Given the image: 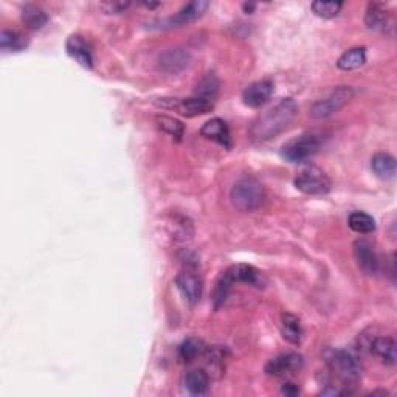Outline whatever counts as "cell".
Returning <instances> with one entry per match:
<instances>
[{"label": "cell", "instance_id": "4316f807", "mask_svg": "<svg viewBox=\"0 0 397 397\" xmlns=\"http://www.w3.org/2000/svg\"><path fill=\"white\" fill-rule=\"evenodd\" d=\"M27 47V39L23 34L14 29H2L0 33V49L3 51H22Z\"/></svg>", "mask_w": 397, "mask_h": 397}, {"label": "cell", "instance_id": "cb8c5ba5", "mask_svg": "<svg viewBox=\"0 0 397 397\" xmlns=\"http://www.w3.org/2000/svg\"><path fill=\"white\" fill-rule=\"evenodd\" d=\"M233 286H234V281H233V278H231L230 270H225L224 274L219 276L216 287L215 290H213V306H215L216 311L221 309L225 301H227L230 290Z\"/></svg>", "mask_w": 397, "mask_h": 397}, {"label": "cell", "instance_id": "d4e9b609", "mask_svg": "<svg viewBox=\"0 0 397 397\" xmlns=\"http://www.w3.org/2000/svg\"><path fill=\"white\" fill-rule=\"evenodd\" d=\"M206 351L205 345L197 339H188L179 346V360L182 363H191L197 357H200Z\"/></svg>", "mask_w": 397, "mask_h": 397}, {"label": "cell", "instance_id": "4fadbf2b", "mask_svg": "<svg viewBox=\"0 0 397 397\" xmlns=\"http://www.w3.org/2000/svg\"><path fill=\"white\" fill-rule=\"evenodd\" d=\"M210 3L205 2V0H195V2H189L185 7L180 8L177 13L169 17L167 21L168 27H182L187 25V23H191L194 21H197L200 16H202L206 10H208Z\"/></svg>", "mask_w": 397, "mask_h": 397}, {"label": "cell", "instance_id": "7a4b0ae2", "mask_svg": "<svg viewBox=\"0 0 397 397\" xmlns=\"http://www.w3.org/2000/svg\"><path fill=\"white\" fill-rule=\"evenodd\" d=\"M328 140V134L324 130H309L301 134L300 137L287 141L282 146L281 156L290 163H303L317 156L323 145Z\"/></svg>", "mask_w": 397, "mask_h": 397}, {"label": "cell", "instance_id": "e0dca14e", "mask_svg": "<svg viewBox=\"0 0 397 397\" xmlns=\"http://www.w3.org/2000/svg\"><path fill=\"white\" fill-rule=\"evenodd\" d=\"M230 274L231 278H233L234 284L241 282V284H247V286H253V287H263L264 286V276L263 272H259L256 267L248 264H238L230 267Z\"/></svg>", "mask_w": 397, "mask_h": 397}, {"label": "cell", "instance_id": "8992f818", "mask_svg": "<svg viewBox=\"0 0 397 397\" xmlns=\"http://www.w3.org/2000/svg\"><path fill=\"white\" fill-rule=\"evenodd\" d=\"M154 104L157 108L168 109V110H176L177 114H180L187 118H194L200 115H206L215 109V104L211 101H206L202 98H157Z\"/></svg>", "mask_w": 397, "mask_h": 397}, {"label": "cell", "instance_id": "44dd1931", "mask_svg": "<svg viewBox=\"0 0 397 397\" xmlns=\"http://www.w3.org/2000/svg\"><path fill=\"white\" fill-rule=\"evenodd\" d=\"M22 22L23 25H25L28 29H33V32H36V29L43 28L47 22H49V16L45 14V11L43 8H39L38 5H33V3H27L22 7Z\"/></svg>", "mask_w": 397, "mask_h": 397}, {"label": "cell", "instance_id": "6da1fadb", "mask_svg": "<svg viewBox=\"0 0 397 397\" xmlns=\"http://www.w3.org/2000/svg\"><path fill=\"white\" fill-rule=\"evenodd\" d=\"M296 114H298V106L295 99L282 98L280 103L265 110L252 123L248 130L250 139L253 141H267L278 137L295 120Z\"/></svg>", "mask_w": 397, "mask_h": 397}, {"label": "cell", "instance_id": "2e32d148", "mask_svg": "<svg viewBox=\"0 0 397 397\" xmlns=\"http://www.w3.org/2000/svg\"><path fill=\"white\" fill-rule=\"evenodd\" d=\"M371 352L387 366L397 363V343L393 337H376L371 343Z\"/></svg>", "mask_w": 397, "mask_h": 397}, {"label": "cell", "instance_id": "7402d4cb", "mask_svg": "<svg viewBox=\"0 0 397 397\" xmlns=\"http://www.w3.org/2000/svg\"><path fill=\"white\" fill-rule=\"evenodd\" d=\"M366 62V50L363 47H352V49L346 50L337 61V67L345 72H351V70H357L363 67Z\"/></svg>", "mask_w": 397, "mask_h": 397}, {"label": "cell", "instance_id": "d6986e66", "mask_svg": "<svg viewBox=\"0 0 397 397\" xmlns=\"http://www.w3.org/2000/svg\"><path fill=\"white\" fill-rule=\"evenodd\" d=\"M371 168L382 180H391L396 176V158L387 152H378L371 160Z\"/></svg>", "mask_w": 397, "mask_h": 397}, {"label": "cell", "instance_id": "5bb4252c", "mask_svg": "<svg viewBox=\"0 0 397 397\" xmlns=\"http://www.w3.org/2000/svg\"><path fill=\"white\" fill-rule=\"evenodd\" d=\"M65 50H67L69 56H72L76 62L82 65L84 69L93 67V56L91 51V47L86 43V39L81 34H72L69 36L67 43H65Z\"/></svg>", "mask_w": 397, "mask_h": 397}, {"label": "cell", "instance_id": "277c9868", "mask_svg": "<svg viewBox=\"0 0 397 397\" xmlns=\"http://www.w3.org/2000/svg\"><path fill=\"white\" fill-rule=\"evenodd\" d=\"M264 188L254 177H242L231 188L230 199L236 210L242 213L256 211L264 204Z\"/></svg>", "mask_w": 397, "mask_h": 397}, {"label": "cell", "instance_id": "1f68e13d", "mask_svg": "<svg viewBox=\"0 0 397 397\" xmlns=\"http://www.w3.org/2000/svg\"><path fill=\"white\" fill-rule=\"evenodd\" d=\"M282 393L286 394V396H296L300 393V389H298V387H296L295 383H286L282 387Z\"/></svg>", "mask_w": 397, "mask_h": 397}, {"label": "cell", "instance_id": "d6a6232c", "mask_svg": "<svg viewBox=\"0 0 397 397\" xmlns=\"http://www.w3.org/2000/svg\"><path fill=\"white\" fill-rule=\"evenodd\" d=\"M254 7H256V5H254V3H244V10H245L247 14L252 13V11L254 10Z\"/></svg>", "mask_w": 397, "mask_h": 397}, {"label": "cell", "instance_id": "f1b7e54d", "mask_svg": "<svg viewBox=\"0 0 397 397\" xmlns=\"http://www.w3.org/2000/svg\"><path fill=\"white\" fill-rule=\"evenodd\" d=\"M217 92H219V80L213 73H208L197 84V88H195V97L213 103V99L217 97Z\"/></svg>", "mask_w": 397, "mask_h": 397}, {"label": "cell", "instance_id": "ba28073f", "mask_svg": "<svg viewBox=\"0 0 397 397\" xmlns=\"http://www.w3.org/2000/svg\"><path fill=\"white\" fill-rule=\"evenodd\" d=\"M176 286L180 290L183 298L187 300L188 304L195 306L202 298L204 282L200 274L195 269V265L191 263H187L179 274L176 276Z\"/></svg>", "mask_w": 397, "mask_h": 397}, {"label": "cell", "instance_id": "83f0119b", "mask_svg": "<svg viewBox=\"0 0 397 397\" xmlns=\"http://www.w3.org/2000/svg\"><path fill=\"white\" fill-rule=\"evenodd\" d=\"M156 123L157 126L163 130L165 134L171 135V137L176 139V140H182L183 134H185V126H183V123L176 120L173 117H167V115H157L156 117Z\"/></svg>", "mask_w": 397, "mask_h": 397}, {"label": "cell", "instance_id": "9c48e42d", "mask_svg": "<svg viewBox=\"0 0 397 397\" xmlns=\"http://www.w3.org/2000/svg\"><path fill=\"white\" fill-rule=\"evenodd\" d=\"M303 365H304L303 355L296 354V352H287V354H281V355H278V357L269 360L264 371H265V374L272 377H284V376H290L301 371Z\"/></svg>", "mask_w": 397, "mask_h": 397}, {"label": "cell", "instance_id": "52a82bcc", "mask_svg": "<svg viewBox=\"0 0 397 397\" xmlns=\"http://www.w3.org/2000/svg\"><path fill=\"white\" fill-rule=\"evenodd\" d=\"M295 187L298 191L307 195H324L330 191L333 183L323 169L309 167L296 176Z\"/></svg>", "mask_w": 397, "mask_h": 397}, {"label": "cell", "instance_id": "5b68a950", "mask_svg": "<svg viewBox=\"0 0 397 397\" xmlns=\"http://www.w3.org/2000/svg\"><path fill=\"white\" fill-rule=\"evenodd\" d=\"M355 97V91L351 86H339L330 91L326 97L312 106L311 108V117L315 120H324L329 118L345 108V106L351 101Z\"/></svg>", "mask_w": 397, "mask_h": 397}, {"label": "cell", "instance_id": "8fae6325", "mask_svg": "<svg viewBox=\"0 0 397 397\" xmlns=\"http://www.w3.org/2000/svg\"><path fill=\"white\" fill-rule=\"evenodd\" d=\"M189 59L191 56L185 49H180V47L168 49L158 58V70L167 75H177L188 67Z\"/></svg>", "mask_w": 397, "mask_h": 397}, {"label": "cell", "instance_id": "f546056e", "mask_svg": "<svg viewBox=\"0 0 397 397\" xmlns=\"http://www.w3.org/2000/svg\"><path fill=\"white\" fill-rule=\"evenodd\" d=\"M343 8L341 2H313L312 3V11L318 17H323V19H333V17L339 16V13Z\"/></svg>", "mask_w": 397, "mask_h": 397}, {"label": "cell", "instance_id": "836d02e7", "mask_svg": "<svg viewBox=\"0 0 397 397\" xmlns=\"http://www.w3.org/2000/svg\"><path fill=\"white\" fill-rule=\"evenodd\" d=\"M146 8H156V7H160V3H143Z\"/></svg>", "mask_w": 397, "mask_h": 397}, {"label": "cell", "instance_id": "4dcf8cb0", "mask_svg": "<svg viewBox=\"0 0 397 397\" xmlns=\"http://www.w3.org/2000/svg\"><path fill=\"white\" fill-rule=\"evenodd\" d=\"M99 8L108 14H121L130 8V2H128V0H124V2L123 0H118V2H101Z\"/></svg>", "mask_w": 397, "mask_h": 397}, {"label": "cell", "instance_id": "ac0fdd59", "mask_svg": "<svg viewBox=\"0 0 397 397\" xmlns=\"http://www.w3.org/2000/svg\"><path fill=\"white\" fill-rule=\"evenodd\" d=\"M183 385L189 394L204 396L210 391V376L204 370H191L183 377Z\"/></svg>", "mask_w": 397, "mask_h": 397}, {"label": "cell", "instance_id": "484cf974", "mask_svg": "<svg viewBox=\"0 0 397 397\" xmlns=\"http://www.w3.org/2000/svg\"><path fill=\"white\" fill-rule=\"evenodd\" d=\"M349 228L359 234H370L372 231H376V221L372 216L366 215V213L355 211L348 219Z\"/></svg>", "mask_w": 397, "mask_h": 397}, {"label": "cell", "instance_id": "ffe728a7", "mask_svg": "<svg viewBox=\"0 0 397 397\" xmlns=\"http://www.w3.org/2000/svg\"><path fill=\"white\" fill-rule=\"evenodd\" d=\"M365 25L371 32H385L389 25V16L382 5L370 3L365 14Z\"/></svg>", "mask_w": 397, "mask_h": 397}, {"label": "cell", "instance_id": "7c38bea8", "mask_svg": "<svg viewBox=\"0 0 397 397\" xmlns=\"http://www.w3.org/2000/svg\"><path fill=\"white\" fill-rule=\"evenodd\" d=\"M354 256L359 269L366 275H376L378 272V258L368 241L359 239L354 244Z\"/></svg>", "mask_w": 397, "mask_h": 397}, {"label": "cell", "instance_id": "9a60e30c", "mask_svg": "<svg viewBox=\"0 0 397 397\" xmlns=\"http://www.w3.org/2000/svg\"><path fill=\"white\" fill-rule=\"evenodd\" d=\"M200 134H202V137L216 141V143L227 147V149L231 147L230 129L222 118H211L210 121H206L202 129H200Z\"/></svg>", "mask_w": 397, "mask_h": 397}, {"label": "cell", "instance_id": "603a6c76", "mask_svg": "<svg viewBox=\"0 0 397 397\" xmlns=\"http://www.w3.org/2000/svg\"><path fill=\"white\" fill-rule=\"evenodd\" d=\"M281 334H282V339L286 341L292 343V345H300L303 330H301V323L298 317L292 315V313H282Z\"/></svg>", "mask_w": 397, "mask_h": 397}, {"label": "cell", "instance_id": "3957f363", "mask_svg": "<svg viewBox=\"0 0 397 397\" xmlns=\"http://www.w3.org/2000/svg\"><path fill=\"white\" fill-rule=\"evenodd\" d=\"M328 366L333 374L340 381V387H343L346 394H352L355 385L360 382L361 377V365L357 355L346 349H339L334 351L328 357Z\"/></svg>", "mask_w": 397, "mask_h": 397}, {"label": "cell", "instance_id": "30bf717a", "mask_svg": "<svg viewBox=\"0 0 397 397\" xmlns=\"http://www.w3.org/2000/svg\"><path fill=\"white\" fill-rule=\"evenodd\" d=\"M272 95H274V82L270 80L254 81L242 92V101L248 108L258 109L265 103H269Z\"/></svg>", "mask_w": 397, "mask_h": 397}]
</instances>
